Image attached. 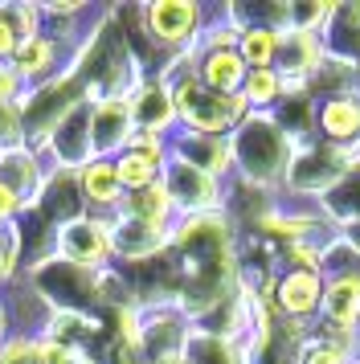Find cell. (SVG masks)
I'll use <instances>...</instances> for the list:
<instances>
[{
	"instance_id": "obj_1",
	"label": "cell",
	"mask_w": 360,
	"mask_h": 364,
	"mask_svg": "<svg viewBox=\"0 0 360 364\" xmlns=\"http://www.w3.org/2000/svg\"><path fill=\"white\" fill-rule=\"evenodd\" d=\"M226 139L229 156H233V172L245 184H254L262 193H282L287 168H291L299 144L278 127V119L270 111H250Z\"/></svg>"
},
{
	"instance_id": "obj_2",
	"label": "cell",
	"mask_w": 360,
	"mask_h": 364,
	"mask_svg": "<svg viewBox=\"0 0 360 364\" xmlns=\"http://www.w3.org/2000/svg\"><path fill=\"white\" fill-rule=\"evenodd\" d=\"M168 86H172L176 119L184 123V132L226 139L250 115V107H245L242 95H221V90H213V86L201 82L196 78V62H193V70H180L176 78H168Z\"/></svg>"
},
{
	"instance_id": "obj_3",
	"label": "cell",
	"mask_w": 360,
	"mask_h": 364,
	"mask_svg": "<svg viewBox=\"0 0 360 364\" xmlns=\"http://www.w3.org/2000/svg\"><path fill=\"white\" fill-rule=\"evenodd\" d=\"M356 164H360V151L327 148L319 139H307V144L295 148V160H291V168H287L282 193H291L299 205H303V200H315V209H319V200H324Z\"/></svg>"
},
{
	"instance_id": "obj_4",
	"label": "cell",
	"mask_w": 360,
	"mask_h": 364,
	"mask_svg": "<svg viewBox=\"0 0 360 364\" xmlns=\"http://www.w3.org/2000/svg\"><path fill=\"white\" fill-rule=\"evenodd\" d=\"M37 287L46 291L49 299H58L65 307V315H90L102 303L98 299V274L95 270H82V266L65 262V258H53V262L37 266Z\"/></svg>"
},
{
	"instance_id": "obj_5",
	"label": "cell",
	"mask_w": 360,
	"mask_h": 364,
	"mask_svg": "<svg viewBox=\"0 0 360 364\" xmlns=\"http://www.w3.org/2000/svg\"><path fill=\"white\" fill-rule=\"evenodd\" d=\"M315 139L327 148L360 151V95L340 90V95H324L315 99Z\"/></svg>"
},
{
	"instance_id": "obj_6",
	"label": "cell",
	"mask_w": 360,
	"mask_h": 364,
	"mask_svg": "<svg viewBox=\"0 0 360 364\" xmlns=\"http://www.w3.org/2000/svg\"><path fill=\"white\" fill-rule=\"evenodd\" d=\"M164 188L172 193V200H176V209L184 217L217 213V209L226 205L217 176H209V172H201V168H193V164H180V160H168V164H164Z\"/></svg>"
},
{
	"instance_id": "obj_7",
	"label": "cell",
	"mask_w": 360,
	"mask_h": 364,
	"mask_svg": "<svg viewBox=\"0 0 360 364\" xmlns=\"http://www.w3.org/2000/svg\"><path fill=\"white\" fill-rule=\"evenodd\" d=\"M275 311L291 323H319V307H324V274H311V270H282L275 282Z\"/></svg>"
},
{
	"instance_id": "obj_8",
	"label": "cell",
	"mask_w": 360,
	"mask_h": 364,
	"mask_svg": "<svg viewBox=\"0 0 360 364\" xmlns=\"http://www.w3.org/2000/svg\"><path fill=\"white\" fill-rule=\"evenodd\" d=\"M144 33L168 50L201 41V9L193 0H156L144 9Z\"/></svg>"
},
{
	"instance_id": "obj_9",
	"label": "cell",
	"mask_w": 360,
	"mask_h": 364,
	"mask_svg": "<svg viewBox=\"0 0 360 364\" xmlns=\"http://www.w3.org/2000/svg\"><path fill=\"white\" fill-rule=\"evenodd\" d=\"M58 254H62L65 262L82 266V270H102V262L111 258V221H102V217H78V221H70L62 225L58 233Z\"/></svg>"
},
{
	"instance_id": "obj_10",
	"label": "cell",
	"mask_w": 360,
	"mask_h": 364,
	"mask_svg": "<svg viewBox=\"0 0 360 364\" xmlns=\"http://www.w3.org/2000/svg\"><path fill=\"white\" fill-rule=\"evenodd\" d=\"M172 246V230H164V225H152V221H139V217H115L111 221V250L131 266H147L164 258Z\"/></svg>"
},
{
	"instance_id": "obj_11",
	"label": "cell",
	"mask_w": 360,
	"mask_h": 364,
	"mask_svg": "<svg viewBox=\"0 0 360 364\" xmlns=\"http://www.w3.org/2000/svg\"><path fill=\"white\" fill-rule=\"evenodd\" d=\"M135 135V119H131V102L127 99H102L90 102V139H95V160L107 151H123L131 148Z\"/></svg>"
},
{
	"instance_id": "obj_12",
	"label": "cell",
	"mask_w": 360,
	"mask_h": 364,
	"mask_svg": "<svg viewBox=\"0 0 360 364\" xmlns=\"http://www.w3.org/2000/svg\"><path fill=\"white\" fill-rule=\"evenodd\" d=\"M131 102V119H135V132H152L164 135L176 123V99H172V86L168 78H147L127 95Z\"/></svg>"
},
{
	"instance_id": "obj_13",
	"label": "cell",
	"mask_w": 360,
	"mask_h": 364,
	"mask_svg": "<svg viewBox=\"0 0 360 364\" xmlns=\"http://www.w3.org/2000/svg\"><path fill=\"white\" fill-rule=\"evenodd\" d=\"M319 41H324L327 58L360 70V0H336L332 4V17H327Z\"/></svg>"
},
{
	"instance_id": "obj_14",
	"label": "cell",
	"mask_w": 360,
	"mask_h": 364,
	"mask_svg": "<svg viewBox=\"0 0 360 364\" xmlns=\"http://www.w3.org/2000/svg\"><path fill=\"white\" fill-rule=\"evenodd\" d=\"M49 144H53L58 160H62L70 172L90 164V160H95V139H90V102H78V107H74V111L53 127Z\"/></svg>"
},
{
	"instance_id": "obj_15",
	"label": "cell",
	"mask_w": 360,
	"mask_h": 364,
	"mask_svg": "<svg viewBox=\"0 0 360 364\" xmlns=\"http://www.w3.org/2000/svg\"><path fill=\"white\" fill-rule=\"evenodd\" d=\"M172 156L168 160H180V164H193L209 176H226L233 172V156H229V139H217V135H196V132H180L172 139Z\"/></svg>"
},
{
	"instance_id": "obj_16",
	"label": "cell",
	"mask_w": 360,
	"mask_h": 364,
	"mask_svg": "<svg viewBox=\"0 0 360 364\" xmlns=\"http://www.w3.org/2000/svg\"><path fill=\"white\" fill-rule=\"evenodd\" d=\"M196 78L221 95H242L250 66L242 62L238 50H196Z\"/></svg>"
},
{
	"instance_id": "obj_17",
	"label": "cell",
	"mask_w": 360,
	"mask_h": 364,
	"mask_svg": "<svg viewBox=\"0 0 360 364\" xmlns=\"http://www.w3.org/2000/svg\"><path fill=\"white\" fill-rule=\"evenodd\" d=\"M356 352H360L356 336H344V331L315 323L299 344V364H356Z\"/></svg>"
},
{
	"instance_id": "obj_18",
	"label": "cell",
	"mask_w": 360,
	"mask_h": 364,
	"mask_svg": "<svg viewBox=\"0 0 360 364\" xmlns=\"http://www.w3.org/2000/svg\"><path fill=\"white\" fill-rule=\"evenodd\" d=\"M184 360L189 364H245V356H242V344H233L229 336H217V331H205V328H189Z\"/></svg>"
},
{
	"instance_id": "obj_19",
	"label": "cell",
	"mask_w": 360,
	"mask_h": 364,
	"mask_svg": "<svg viewBox=\"0 0 360 364\" xmlns=\"http://www.w3.org/2000/svg\"><path fill=\"white\" fill-rule=\"evenodd\" d=\"M82 205H86V197H82L78 172L62 168V172L53 176V184L46 188V200H41V209H46V217H53V221L70 225V221H78V217H82Z\"/></svg>"
},
{
	"instance_id": "obj_20",
	"label": "cell",
	"mask_w": 360,
	"mask_h": 364,
	"mask_svg": "<svg viewBox=\"0 0 360 364\" xmlns=\"http://www.w3.org/2000/svg\"><path fill=\"white\" fill-rule=\"evenodd\" d=\"M278 50H282V29H270V25H242L238 53H242V62L250 70L278 66Z\"/></svg>"
},
{
	"instance_id": "obj_21",
	"label": "cell",
	"mask_w": 360,
	"mask_h": 364,
	"mask_svg": "<svg viewBox=\"0 0 360 364\" xmlns=\"http://www.w3.org/2000/svg\"><path fill=\"white\" fill-rule=\"evenodd\" d=\"M78 181H82V197L90 205H98V209H115L123 200V184H119L115 160H90L78 172Z\"/></svg>"
},
{
	"instance_id": "obj_22",
	"label": "cell",
	"mask_w": 360,
	"mask_h": 364,
	"mask_svg": "<svg viewBox=\"0 0 360 364\" xmlns=\"http://www.w3.org/2000/svg\"><path fill=\"white\" fill-rule=\"evenodd\" d=\"M123 213L168 230V221H172V213H176V200H172V193H168L164 181H160V184H152V188H139V193L123 197Z\"/></svg>"
},
{
	"instance_id": "obj_23",
	"label": "cell",
	"mask_w": 360,
	"mask_h": 364,
	"mask_svg": "<svg viewBox=\"0 0 360 364\" xmlns=\"http://www.w3.org/2000/svg\"><path fill=\"white\" fill-rule=\"evenodd\" d=\"M164 164L168 160H156V156H144V151H123L115 160V172H119V184L127 193H139V188H152V184L164 181Z\"/></svg>"
},
{
	"instance_id": "obj_24",
	"label": "cell",
	"mask_w": 360,
	"mask_h": 364,
	"mask_svg": "<svg viewBox=\"0 0 360 364\" xmlns=\"http://www.w3.org/2000/svg\"><path fill=\"white\" fill-rule=\"evenodd\" d=\"M242 99L250 111H275L282 102V74L275 66L270 70H250V78L242 86Z\"/></svg>"
},
{
	"instance_id": "obj_25",
	"label": "cell",
	"mask_w": 360,
	"mask_h": 364,
	"mask_svg": "<svg viewBox=\"0 0 360 364\" xmlns=\"http://www.w3.org/2000/svg\"><path fill=\"white\" fill-rule=\"evenodd\" d=\"M0 184L13 193L16 200H25L37 188V164H33V156L25 151H9L4 160H0Z\"/></svg>"
},
{
	"instance_id": "obj_26",
	"label": "cell",
	"mask_w": 360,
	"mask_h": 364,
	"mask_svg": "<svg viewBox=\"0 0 360 364\" xmlns=\"http://www.w3.org/2000/svg\"><path fill=\"white\" fill-rule=\"evenodd\" d=\"M53 53H58V46L49 37H29L25 46H16V70L21 74H46Z\"/></svg>"
},
{
	"instance_id": "obj_27",
	"label": "cell",
	"mask_w": 360,
	"mask_h": 364,
	"mask_svg": "<svg viewBox=\"0 0 360 364\" xmlns=\"http://www.w3.org/2000/svg\"><path fill=\"white\" fill-rule=\"evenodd\" d=\"M0 364H46V356L37 344H9L0 352Z\"/></svg>"
},
{
	"instance_id": "obj_28",
	"label": "cell",
	"mask_w": 360,
	"mask_h": 364,
	"mask_svg": "<svg viewBox=\"0 0 360 364\" xmlns=\"http://www.w3.org/2000/svg\"><path fill=\"white\" fill-rule=\"evenodd\" d=\"M16 246H21V237H16L13 230H4L0 225V279L13 270V262H16Z\"/></svg>"
},
{
	"instance_id": "obj_29",
	"label": "cell",
	"mask_w": 360,
	"mask_h": 364,
	"mask_svg": "<svg viewBox=\"0 0 360 364\" xmlns=\"http://www.w3.org/2000/svg\"><path fill=\"white\" fill-rule=\"evenodd\" d=\"M21 139V119L9 102H0V144H16Z\"/></svg>"
},
{
	"instance_id": "obj_30",
	"label": "cell",
	"mask_w": 360,
	"mask_h": 364,
	"mask_svg": "<svg viewBox=\"0 0 360 364\" xmlns=\"http://www.w3.org/2000/svg\"><path fill=\"white\" fill-rule=\"evenodd\" d=\"M13 86H16V74H13V70H0V102H9Z\"/></svg>"
},
{
	"instance_id": "obj_31",
	"label": "cell",
	"mask_w": 360,
	"mask_h": 364,
	"mask_svg": "<svg viewBox=\"0 0 360 364\" xmlns=\"http://www.w3.org/2000/svg\"><path fill=\"white\" fill-rule=\"evenodd\" d=\"M13 209H16V197L9 193V188H4V184H0V217H4V213H13Z\"/></svg>"
},
{
	"instance_id": "obj_32",
	"label": "cell",
	"mask_w": 360,
	"mask_h": 364,
	"mask_svg": "<svg viewBox=\"0 0 360 364\" xmlns=\"http://www.w3.org/2000/svg\"><path fill=\"white\" fill-rule=\"evenodd\" d=\"M152 364H189V360H184V352H172V356H160V360H152Z\"/></svg>"
},
{
	"instance_id": "obj_33",
	"label": "cell",
	"mask_w": 360,
	"mask_h": 364,
	"mask_svg": "<svg viewBox=\"0 0 360 364\" xmlns=\"http://www.w3.org/2000/svg\"><path fill=\"white\" fill-rule=\"evenodd\" d=\"M70 364H95V360H86V356H82V352H78V356H74V360H70Z\"/></svg>"
},
{
	"instance_id": "obj_34",
	"label": "cell",
	"mask_w": 360,
	"mask_h": 364,
	"mask_svg": "<svg viewBox=\"0 0 360 364\" xmlns=\"http://www.w3.org/2000/svg\"><path fill=\"white\" fill-rule=\"evenodd\" d=\"M356 360H360V352H356Z\"/></svg>"
},
{
	"instance_id": "obj_35",
	"label": "cell",
	"mask_w": 360,
	"mask_h": 364,
	"mask_svg": "<svg viewBox=\"0 0 360 364\" xmlns=\"http://www.w3.org/2000/svg\"><path fill=\"white\" fill-rule=\"evenodd\" d=\"M356 364H360V360H356Z\"/></svg>"
}]
</instances>
